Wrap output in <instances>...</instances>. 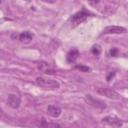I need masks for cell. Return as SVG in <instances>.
I'll list each match as a JSON object with an SVG mask.
<instances>
[{
  "label": "cell",
  "mask_w": 128,
  "mask_h": 128,
  "mask_svg": "<svg viewBox=\"0 0 128 128\" xmlns=\"http://www.w3.org/2000/svg\"><path fill=\"white\" fill-rule=\"evenodd\" d=\"M94 15L86 8H84L80 11L76 12L70 18L72 24L74 26H77L84 22L88 17Z\"/></svg>",
  "instance_id": "1"
},
{
  "label": "cell",
  "mask_w": 128,
  "mask_h": 128,
  "mask_svg": "<svg viewBox=\"0 0 128 128\" xmlns=\"http://www.w3.org/2000/svg\"><path fill=\"white\" fill-rule=\"evenodd\" d=\"M85 101L89 105L96 108L104 109L107 106L106 103L102 100L90 94L86 96Z\"/></svg>",
  "instance_id": "2"
},
{
  "label": "cell",
  "mask_w": 128,
  "mask_h": 128,
  "mask_svg": "<svg viewBox=\"0 0 128 128\" xmlns=\"http://www.w3.org/2000/svg\"><path fill=\"white\" fill-rule=\"evenodd\" d=\"M36 80L38 84L42 88H56L60 87L59 82L54 80L46 79L41 77H38Z\"/></svg>",
  "instance_id": "3"
},
{
  "label": "cell",
  "mask_w": 128,
  "mask_h": 128,
  "mask_svg": "<svg viewBox=\"0 0 128 128\" xmlns=\"http://www.w3.org/2000/svg\"><path fill=\"white\" fill-rule=\"evenodd\" d=\"M96 92L99 94L112 100H118L121 98V96L116 91L106 88H98Z\"/></svg>",
  "instance_id": "4"
},
{
  "label": "cell",
  "mask_w": 128,
  "mask_h": 128,
  "mask_svg": "<svg viewBox=\"0 0 128 128\" xmlns=\"http://www.w3.org/2000/svg\"><path fill=\"white\" fill-rule=\"evenodd\" d=\"M126 29L122 26H108L104 28L102 32L104 34H120L126 32Z\"/></svg>",
  "instance_id": "5"
},
{
  "label": "cell",
  "mask_w": 128,
  "mask_h": 128,
  "mask_svg": "<svg viewBox=\"0 0 128 128\" xmlns=\"http://www.w3.org/2000/svg\"><path fill=\"white\" fill-rule=\"evenodd\" d=\"M102 122L112 127H120L122 126L123 121L116 117L106 116L102 120Z\"/></svg>",
  "instance_id": "6"
},
{
  "label": "cell",
  "mask_w": 128,
  "mask_h": 128,
  "mask_svg": "<svg viewBox=\"0 0 128 128\" xmlns=\"http://www.w3.org/2000/svg\"><path fill=\"white\" fill-rule=\"evenodd\" d=\"M37 69L40 72L48 74H52L55 72V71L51 68L49 64L46 62H41L37 66Z\"/></svg>",
  "instance_id": "7"
},
{
  "label": "cell",
  "mask_w": 128,
  "mask_h": 128,
  "mask_svg": "<svg viewBox=\"0 0 128 128\" xmlns=\"http://www.w3.org/2000/svg\"><path fill=\"white\" fill-rule=\"evenodd\" d=\"M79 55V50L76 48H72L67 52L66 60L68 63H74L76 61Z\"/></svg>",
  "instance_id": "8"
},
{
  "label": "cell",
  "mask_w": 128,
  "mask_h": 128,
  "mask_svg": "<svg viewBox=\"0 0 128 128\" xmlns=\"http://www.w3.org/2000/svg\"><path fill=\"white\" fill-rule=\"evenodd\" d=\"M8 104L14 108H18L21 103L20 98L14 94H9L8 96Z\"/></svg>",
  "instance_id": "9"
},
{
  "label": "cell",
  "mask_w": 128,
  "mask_h": 128,
  "mask_svg": "<svg viewBox=\"0 0 128 128\" xmlns=\"http://www.w3.org/2000/svg\"><path fill=\"white\" fill-rule=\"evenodd\" d=\"M48 114L50 116L54 118H58L62 112V109L54 105H50L47 108Z\"/></svg>",
  "instance_id": "10"
},
{
  "label": "cell",
  "mask_w": 128,
  "mask_h": 128,
  "mask_svg": "<svg viewBox=\"0 0 128 128\" xmlns=\"http://www.w3.org/2000/svg\"><path fill=\"white\" fill-rule=\"evenodd\" d=\"M18 39L20 41L24 44H29L32 40V35L29 32H22L20 34Z\"/></svg>",
  "instance_id": "11"
},
{
  "label": "cell",
  "mask_w": 128,
  "mask_h": 128,
  "mask_svg": "<svg viewBox=\"0 0 128 128\" xmlns=\"http://www.w3.org/2000/svg\"><path fill=\"white\" fill-rule=\"evenodd\" d=\"M102 46L98 44H93L90 49L91 53L95 56H100L102 52Z\"/></svg>",
  "instance_id": "12"
},
{
  "label": "cell",
  "mask_w": 128,
  "mask_h": 128,
  "mask_svg": "<svg viewBox=\"0 0 128 128\" xmlns=\"http://www.w3.org/2000/svg\"><path fill=\"white\" fill-rule=\"evenodd\" d=\"M74 68H76L82 72H90L92 70V69L90 67L82 65V64H78V65L75 66Z\"/></svg>",
  "instance_id": "13"
},
{
  "label": "cell",
  "mask_w": 128,
  "mask_h": 128,
  "mask_svg": "<svg viewBox=\"0 0 128 128\" xmlns=\"http://www.w3.org/2000/svg\"><path fill=\"white\" fill-rule=\"evenodd\" d=\"M41 125L42 127H45V128H48V127L58 128V127L60 126V125H58V124H52V123L48 122L45 120H41Z\"/></svg>",
  "instance_id": "14"
},
{
  "label": "cell",
  "mask_w": 128,
  "mask_h": 128,
  "mask_svg": "<svg viewBox=\"0 0 128 128\" xmlns=\"http://www.w3.org/2000/svg\"><path fill=\"white\" fill-rule=\"evenodd\" d=\"M110 56L112 57H115L118 56L119 52V49L116 47H112L109 51Z\"/></svg>",
  "instance_id": "15"
},
{
  "label": "cell",
  "mask_w": 128,
  "mask_h": 128,
  "mask_svg": "<svg viewBox=\"0 0 128 128\" xmlns=\"http://www.w3.org/2000/svg\"><path fill=\"white\" fill-rule=\"evenodd\" d=\"M116 76V72H109L106 76V78L107 82L110 81Z\"/></svg>",
  "instance_id": "16"
}]
</instances>
